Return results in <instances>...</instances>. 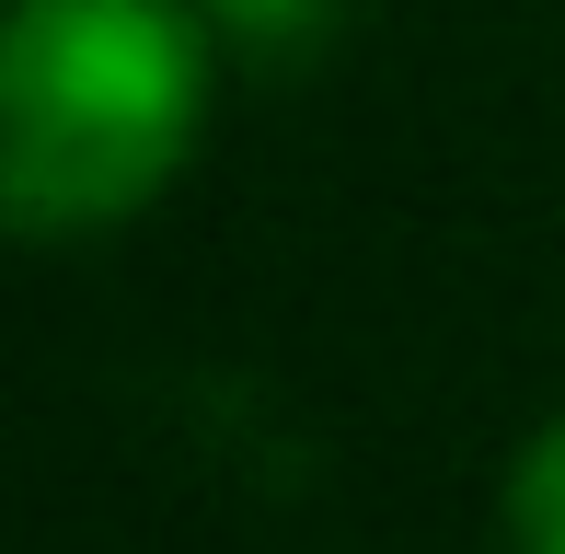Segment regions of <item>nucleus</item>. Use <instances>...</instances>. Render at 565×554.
I'll list each match as a JSON object with an SVG mask.
<instances>
[{"label":"nucleus","instance_id":"nucleus-1","mask_svg":"<svg viewBox=\"0 0 565 554\" xmlns=\"http://www.w3.org/2000/svg\"><path fill=\"white\" fill-rule=\"evenodd\" d=\"M220 93V23L196 0H12L0 23V220L23 243H93L162 209Z\"/></svg>","mask_w":565,"mask_h":554},{"label":"nucleus","instance_id":"nucleus-2","mask_svg":"<svg viewBox=\"0 0 565 554\" xmlns=\"http://www.w3.org/2000/svg\"><path fill=\"white\" fill-rule=\"evenodd\" d=\"M497 532H508V554H565V405L520 439L508 497H497Z\"/></svg>","mask_w":565,"mask_h":554},{"label":"nucleus","instance_id":"nucleus-3","mask_svg":"<svg viewBox=\"0 0 565 554\" xmlns=\"http://www.w3.org/2000/svg\"><path fill=\"white\" fill-rule=\"evenodd\" d=\"M196 12L220 23L231 58H300V46H312L323 23L347 12V0H196Z\"/></svg>","mask_w":565,"mask_h":554}]
</instances>
